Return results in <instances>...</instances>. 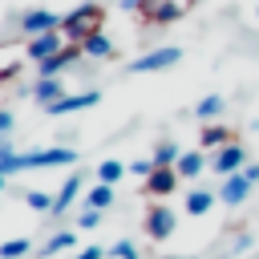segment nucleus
Segmentation results:
<instances>
[{"label":"nucleus","instance_id":"nucleus-1","mask_svg":"<svg viewBox=\"0 0 259 259\" xmlns=\"http://www.w3.org/2000/svg\"><path fill=\"white\" fill-rule=\"evenodd\" d=\"M101 20H105V12H101V4H77L73 12H65L61 16V32H65V40L69 45H81L85 36H93V32H101Z\"/></svg>","mask_w":259,"mask_h":259},{"label":"nucleus","instance_id":"nucleus-2","mask_svg":"<svg viewBox=\"0 0 259 259\" xmlns=\"http://www.w3.org/2000/svg\"><path fill=\"white\" fill-rule=\"evenodd\" d=\"M178 61H182V49L166 45V49H154V53L130 61V73H158V69H170V65H178Z\"/></svg>","mask_w":259,"mask_h":259},{"label":"nucleus","instance_id":"nucleus-3","mask_svg":"<svg viewBox=\"0 0 259 259\" xmlns=\"http://www.w3.org/2000/svg\"><path fill=\"white\" fill-rule=\"evenodd\" d=\"M61 49H65V32H61V28L40 32V36H28V61H32V65H40V61L57 57Z\"/></svg>","mask_w":259,"mask_h":259},{"label":"nucleus","instance_id":"nucleus-4","mask_svg":"<svg viewBox=\"0 0 259 259\" xmlns=\"http://www.w3.org/2000/svg\"><path fill=\"white\" fill-rule=\"evenodd\" d=\"M174 223H178V219H174V210H170L166 202H154V206L146 210V235H150V239H170V235H174Z\"/></svg>","mask_w":259,"mask_h":259},{"label":"nucleus","instance_id":"nucleus-5","mask_svg":"<svg viewBox=\"0 0 259 259\" xmlns=\"http://www.w3.org/2000/svg\"><path fill=\"white\" fill-rule=\"evenodd\" d=\"M101 101V93L97 89H85V93H65V97H57L53 105H45L53 117H61V113H77V109H93Z\"/></svg>","mask_w":259,"mask_h":259},{"label":"nucleus","instance_id":"nucleus-6","mask_svg":"<svg viewBox=\"0 0 259 259\" xmlns=\"http://www.w3.org/2000/svg\"><path fill=\"white\" fill-rule=\"evenodd\" d=\"M20 28H24L28 36H40V32L61 28V16H57V12H49V8H28V12L20 16Z\"/></svg>","mask_w":259,"mask_h":259},{"label":"nucleus","instance_id":"nucleus-7","mask_svg":"<svg viewBox=\"0 0 259 259\" xmlns=\"http://www.w3.org/2000/svg\"><path fill=\"white\" fill-rule=\"evenodd\" d=\"M243 162H247V154H243V146L239 142H231V146H223V150H214V162H210V170L214 174H239L243 170Z\"/></svg>","mask_w":259,"mask_h":259},{"label":"nucleus","instance_id":"nucleus-8","mask_svg":"<svg viewBox=\"0 0 259 259\" xmlns=\"http://www.w3.org/2000/svg\"><path fill=\"white\" fill-rule=\"evenodd\" d=\"M251 186H255V182H251L243 170H239V174H227V178H223V190H219V202H227V206H239V202L251 194Z\"/></svg>","mask_w":259,"mask_h":259},{"label":"nucleus","instance_id":"nucleus-9","mask_svg":"<svg viewBox=\"0 0 259 259\" xmlns=\"http://www.w3.org/2000/svg\"><path fill=\"white\" fill-rule=\"evenodd\" d=\"M77 57H81V45H65L57 57H49V61H40V65H36V77H61Z\"/></svg>","mask_w":259,"mask_h":259},{"label":"nucleus","instance_id":"nucleus-10","mask_svg":"<svg viewBox=\"0 0 259 259\" xmlns=\"http://www.w3.org/2000/svg\"><path fill=\"white\" fill-rule=\"evenodd\" d=\"M178 12H182V4H178V0H146V4H142V16H146L150 24L178 20Z\"/></svg>","mask_w":259,"mask_h":259},{"label":"nucleus","instance_id":"nucleus-11","mask_svg":"<svg viewBox=\"0 0 259 259\" xmlns=\"http://www.w3.org/2000/svg\"><path fill=\"white\" fill-rule=\"evenodd\" d=\"M174 186H178V170H154L146 178V194L150 198H166V194H174Z\"/></svg>","mask_w":259,"mask_h":259},{"label":"nucleus","instance_id":"nucleus-12","mask_svg":"<svg viewBox=\"0 0 259 259\" xmlns=\"http://www.w3.org/2000/svg\"><path fill=\"white\" fill-rule=\"evenodd\" d=\"M81 190H85V178H81V174H69V178L61 182V190L53 194V214H61V210H65V206L81 194Z\"/></svg>","mask_w":259,"mask_h":259},{"label":"nucleus","instance_id":"nucleus-13","mask_svg":"<svg viewBox=\"0 0 259 259\" xmlns=\"http://www.w3.org/2000/svg\"><path fill=\"white\" fill-rule=\"evenodd\" d=\"M57 97H65V85H61V77H36V85H32V101H40V105H53Z\"/></svg>","mask_w":259,"mask_h":259},{"label":"nucleus","instance_id":"nucleus-14","mask_svg":"<svg viewBox=\"0 0 259 259\" xmlns=\"http://www.w3.org/2000/svg\"><path fill=\"white\" fill-rule=\"evenodd\" d=\"M214 202H219V190H198V186H194V190L186 194V214H190V219H202Z\"/></svg>","mask_w":259,"mask_h":259},{"label":"nucleus","instance_id":"nucleus-15","mask_svg":"<svg viewBox=\"0 0 259 259\" xmlns=\"http://www.w3.org/2000/svg\"><path fill=\"white\" fill-rule=\"evenodd\" d=\"M202 166H206L202 150H182V154H178V162H174L178 178H198V174H202Z\"/></svg>","mask_w":259,"mask_h":259},{"label":"nucleus","instance_id":"nucleus-16","mask_svg":"<svg viewBox=\"0 0 259 259\" xmlns=\"http://www.w3.org/2000/svg\"><path fill=\"white\" fill-rule=\"evenodd\" d=\"M81 53L93 57V61H105V57H113V40H109L105 32H93V36L81 40Z\"/></svg>","mask_w":259,"mask_h":259},{"label":"nucleus","instance_id":"nucleus-17","mask_svg":"<svg viewBox=\"0 0 259 259\" xmlns=\"http://www.w3.org/2000/svg\"><path fill=\"white\" fill-rule=\"evenodd\" d=\"M198 138H202V146H206V150H223V146H231V142H235V138H231V130H227V125H219V121H206Z\"/></svg>","mask_w":259,"mask_h":259},{"label":"nucleus","instance_id":"nucleus-18","mask_svg":"<svg viewBox=\"0 0 259 259\" xmlns=\"http://www.w3.org/2000/svg\"><path fill=\"white\" fill-rule=\"evenodd\" d=\"M73 247H77V235L73 231H53L49 243H45V259H57L61 251H73Z\"/></svg>","mask_w":259,"mask_h":259},{"label":"nucleus","instance_id":"nucleus-19","mask_svg":"<svg viewBox=\"0 0 259 259\" xmlns=\"http://www.w3.org/2000/svg\"><path fill=\"white\" fill-rule=\"evenodd\" d=\"M223 109H227V97L210 93V97H202V101L194 105V117H198V121H214V117H219Z\"/></svg>","mask_w":259,"mask_h":259},{"label":"nucleus","instance_id":"nucleus-20","mask_svg":"<svg viewBox=\"0 0 259 259\" xmlns=\"http://www.w3.org/2000/svg\"><path fill=\"white\" fill-rule=\"evenodd\" d=\"M109 202H113V186H109V182H93V186H89V194H85V206L105 210Z\"/></svg>","mask_w":259,"mask_h":259},{"label":"nucleus","instance_id":"nucleus-21","mask_svg":"<svg viewBox=\"0 0 259 259\" xmlns=\"http://www.w3.org/2000/svg\"><path fill=\"white\" fill-rule=\"evenodd\" d=\"M178 154H182V150H178L174 142H158V146H154V166H158V170H174Z\"/></svg>","mask_w":259,"mask_h":259},{"label":"nucleus","instance_id":"nucleus-22","mask_svg":"<svg viewBox=\"0 0 259 259\" xmlns=\"http://www.w3.org/2000/svg\"><path fill=\"white\" fill-rule=\"evenodd\" d=\"M121 174H125V162H117V158H105V162L97 166V182H109V186H113Z\"/></svg>","mask_w":259,"mask_h":259},{"label":"nucleus","instance_id":"nucleus-23","mask_svg":"<svg viewBox=\"0 0 259 259\" xmlns=\"http://www.w3.org/2000/svg\"><path fill=\"white\" fill-rule=\"evenodd\" d=\"M28 239H8V243H0V259H20V255H28Z\"/></svg>","mask_w":259,"mask_h":259},{"label":"nucleus","instance_id":"nucleus-24","mask_svg":"<svg viewBox=\"0 0 259 259\" xmlns=\"http://www.w3.org/2000/svg\"><path fill=\"white\" fill-rule=\"evenodd\" d=\"M24 202L32 210H53V194L49 190H24Z\"/></svg>","mask_w":259,"mask_h":259},{"label":"nucleus","instance_id":"nucleus-25","mask_svg":"<svg viewBox=\"0 0 259 259\" xmlns=\"http://www.w3.org/2000/svg\"><path fill=\"white\" fill-rule=\"evenodd\" d=\"M109 255H113V259H142V255H138V243H134V239H117V243L109 247Z\"/></svg>","mask_w":259,"mask_h":259},{"label":"nucleus","instance_id":"nucleus-26","mask_svg":"<svg viewBox=\"0 0 259 259\" xmlns=\"http://www.w3.org/2000/svg\"><path fill=\"white\" fill-rule=\"evenodd\" d=\"M77 227H81V231H93V227H101V210L85 206V210H81V219H77Z\"/></svg>","mask_w":259,"mask_h":259},{"label":"nucleus","instance_id":"nucleus-27","mask_svg":"<svg viewBox=\"0 0 259 259\" xmlns=\"http://www.w3.org/2000/svg\"><path fill=\"white\" fill-rule=\"evenodd\" d=\"M158 166H154V158H142V162H130V174H138V178H150Z\"/></svg>","mask_w":259,"mask_h":259},{"label":"nucleus","instance_id":"nucleus-28","mask_svg":"<svg viewBox=\"0 0 259 259\" xmlns=\"http://www.w3.org/2000/svg\"><path fill=\"white\" fill-rule=\"evenodd\" d=\"M8 134H12V113H8V109H0V142H4Z\"/></svg>","mask_w":259,"mask_h":259},{"label":"nucleus","instance_id":"nucleus-29","mask_svg":"<svg viewBox=\"0 0 259 259\" xmlns=\"http://www.w3.org/2000/svg\"><path fill=\"white\" fill-rule=\"evenodd\" d=\"M73 259H105V251H101V247H81Z\"/></svg>","mask_w":259,"mask_h":259},{"label":"nucleus","instance_id":"nucleus-30","mask_svg":"<svg viewBox=\"0 0 259 259\" xmlns=\"http://www.w3.org/2000/svg\"><path fill=\"white\" fill-rule=\"evenodd\" d=\"M117 4H121L125 12H142V4H146V0H117Z\"/></svg>","mask_w":259,"mask_h":259},{"label":"nucleus","instance_id":"nucleus-31","mask_svg":"<svg viewBox=\"0 0 259 259\" xmlns=\"http://www.w3.org/2000/svg\"><path fill=\"white\" fill-rule=\"evenodd\" d=\"M243 174H247L251 182H259V162H251V166H243Z\"/></svg>","mask_w":259,"mask_h":259},{"label":"nucleus","instance_id":"nucleus-32","mask_svg":"<svg viewBox=\"0 0 259 259\" xmlns=\"http://www.w3.org/2000/svg\"><path fill=\"white\" fill-rule=\"evenodd\" d=\"M4 182H8V174H0V194H4Z\"/></svg>","mask_w":259,"mask_h":259},{"label":"nucleus","instance_id":"nucleus-33","mask_svg":"<svg viewBox=\"0 0 259 259\" xmlns=\"http://www.w3.org/2000/svg\"><path fill=\"white\" fill-rule=\"evenodd\" d=\"M166 259H190V255H166Z\"/></svg>","mask_w":259,"mask_h":259},{"label":"nucleus","instance_id":"nucleus-34","mask_svg":"<svg viewBox=\"0 0 259 259\" xmlns=\"http://www.w3.org/2000/svg\"><path fill=\"white\" fill-rule=\"evenodd\" d=\"M190 4H194V0H190Z\"/></svg>","mask_w":259,"mask_h":259}]
</instances>
